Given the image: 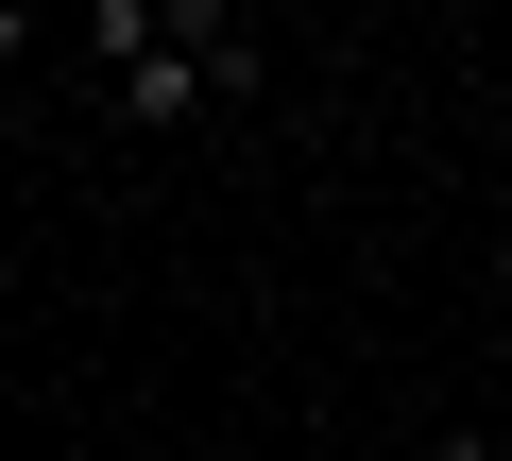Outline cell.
I'll use <instances>...</instances> for the list:
<instances>
[{
    "label": "cell",
    "instance_id": "obj_1",
    "mask_svg": "<svg viewBox=\"0 0 512 461\" xmlns=\"http://www.w3.org/2000/svg\"><path fill=\"white\" fill-rule=\"evenodd\" d=\"M154 35H171V0H86V52H103V86H120Z\"/></svg>",
    "mask_w": 512,
    "mask_h": 461
},
{
    "label": "cell",
    "instance_id": "obj_2",
    "mask_svg": "<svg viewBox=\"0 0 512 461\" xmlns=\"http://www.w3.org/2000/svg\"><path fill=\"white\" fill-rule=\"evenodd\" d=\"M427 461H478V444H427Z\"/></svg>",
    "mask_w": 512,
    "mask_h": 461
}]
</instances>
